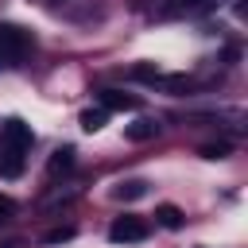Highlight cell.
<instances>
[{
    "instance_id": "cell-12",
    "label": "cell",
    "mask_w": 248,
    "mask_h": 248,
    "mask_svg": "<svg viewBox=\"0 0 248 248\" xmlns=\"http://www.w3.org/2000/svg\"><path fill=\"white\" fill-rule=\"evenodd\" d=\"M70 236H74V229H54V232H46V244H62Z\"/></svg>"
},
{
    "instance_id": "cell-8",
    "label": "cell",
    "mask_w": 248,
    "mask_h": 248,
    "mask_svg": "<svg viewBox=\"0 0 248 248\" xmlns=\"http://www.w3.org/2000/svg\"><path fill=\"white\" fill-rule=\"evenodd\" d=\"M155 221H159L163 229H182V209H178V205H159V209H155Z\"/></svg>"
},
{
    "instance_id": "cell-14",
    "label": "cell",
    "mask_w": 248,
    "mask_h": 248,
    "mask_svg": "<svg viewBox=\"0 0 248 248\" xmlns=\"http://www.w3.org/2000/svg\"><path fill=\"white\" fill-rule=\"evenodd\" d=\"M0 66H4V58H0Z\"/></svg>"
},
{
    "instance_id": "cell-6",
    "label": "cell",
    "mask_w": 248,
    "mask_h": 248,
    "mask_svg": "<svg viewBox=\"0 0 248 248\" xmlns=\"http://www.w3.org/2000/svg\"><path fill=\"white\" fill-rule=\"evenodd\" d=\"M124 136H128L132 143H143V140H155V136H159V120H151V116H140V120H132V124L124 128Z\"/></svg>"
},
{
    "instance_id": "cell-5",
    "label": "cell",
    "mask_w": 248,
    "mask_h": 248,
    "mask_svg": "<svg viewBox=\"0 0 248 248\" xmlns=\"http://www.w3.org/2000/svg\"><path fill=\"white\" fill-rule=\"evenodd\" d=\"M97 101H101L105 112H128V108H136V97H128V93H120V89H101Z\"/></svg>"
},
{
    "instance_id": "cell-9",
    "label": "cell",
    "mask_w": 248,
    "mask_h": 248,
    "mask_svg": "<svg viewBox=\"0 0 248 248\" xmlns=\"http://www.w3.org/2000/svg\"><path fill=\"white\" fill-rule=\"evenodd\" d=\"M105 120H108V112H105L101 105L81 112V128H85V132H101V128H105Z\"/></svg>"
},
{
    "instance_id": "cell-4",
    "label": "cell",
    "mask_w": 248,
    "mask_h": 248,
    "mask_svg": "<svg viewBox=\"0 0 248 248\" xmlns=\"http://www.w3.org/2000/svg\"><path fill=\"white\" fill-rule=\"evenodd\" d=\"M143 236H147V221L136 217V213H124V217H116V221L108 225V240H112V244H136V240H143Z\"/></svg>"
},
{
    "instance_id": "cell-11",
    "label": "cell",
    "mask_w": 248,
    "mask_h": 248,
    "mask_svg": "<svg viewBox=\"0 0 248 248\" xmlns=\"http://www.w3.org/2000/svg\"><path fill=\"white\" fill-rule=\"evenodd\" d=\"M202 155H205V159H225V155H229V143H213V147H202Z\"/></svg>"
},
{
    "instance_id": "cell-7",
    "label": "cell",
    "mask_w": 248,
    "mask_h": 248,
    "mask_svg": "<svg viewBox=\"0 0 248 248\" xmlns=\"http://www.w3.org/2000/svg\"><path fill=\"white\" fill-rule=\"evenodd\" d=\"M143 194H147V182H140V178H128V182H120V186L112 190L116 202H136V198H143Z\"/></svg>"
},
{
    "instance_id": "cell-2",
    "label": "cell",
    "mask_w": 248,
    "mask_h": 248,
    "mask_svg": "<svg viewBox=\"0 0 248 248\" xmlns=\"http://www.w3.org/2000/svg\"><path fill=\"white\" fill-rule=\"evenodd\" d=\"M27 46H31V39H27L23 27L0 23V58H4V66H16V62L27 54Z\"/></svg>"
},
{
    "instance_id": "cell-3",
    "label": "cell",
    "mask_w": 248,
    "mask_h": 248,
    "mask_svg": "<svg viewBox=\"0 0 248 248\" xmlns=\"http://www.w3.org/2000/svg\"><path fill=\"white\" fill-rule=\"evenodd\" d=\"M221 0H159L155 4V16L159 19H182V16H205L213 12Z\"/></svg>"
},
{
    "instance_id": "cell-1",
    "label": "cell",
    "mask_w": 248,
    "mask_h": 248,
    "mask_svg": "<svg viewBox=\"0 0 248 248\" xmlns=\"http://www.w3.org/2000/svg\"><path fill=\"white\" fill-rule=\"evenodd\" d=\"M31 140H35V136H31V124H23L19 116H12V120L0 128V174H4V178H19V174H23Z\"/></svg>"
},
{
    "instance_id": "cell-10",
    "label": "cell",
    "mask_w": 248,
    "mask_h": 248,
    "mask_svg": "<svg viewBox=\"0 0 248 248\" xmlns=\"http://www.w3.org/2000/svg\"><path fill=\"white\" fill-rule=\"evenodd\" d=\"M74 167V147H58L54 155H50V174H58V170H70Z\"/></svg>"
},
{
    "instance_id": "cell-13",
    "label": "cell",
    "mask_w": 248,
    "mask_h": 248,
    "mask_svg": "<svg viewBox=\"0 0 248 248\" xmlns=\"http://www.w3.org/2000/svg\"><path fill=\"white\" fill-rule=\"evenodd\" d=\"M12 213H16V202H12V198H4V194H0V221H8V217H12Z\"/></svg>"
}]
</instances>
